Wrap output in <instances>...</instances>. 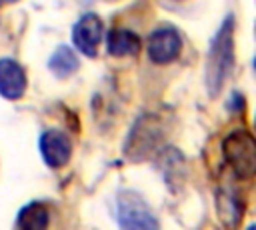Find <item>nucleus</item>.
<instances>
[{
	"label": "nucleus",
	"instance_id": "obj_9",
	"mask_svg": "<svg viewBox=\"0 0 256 230\" xmlns=\"http://www.w3.org/2000/svg\"><path fill=\"white\" fill-rule=\"evenodd\" d=\"M140 50V40L134 32L124 30V28H116L110 32L108 36V52L114 56H128V54H136Z\"/></svg>",
	"mask_w": 256,
	"mask_h": 230
},
{
	"label": "nucleus",
	"instance_id": "obj_13",
	"mask_svg": "<svg viewBox=\"0 0 256 230\" xmlns=\"http://www.w3.org/2000/svg\"><path fill=\"white\" fill-rule=\"evenodd\" d=\"M0 2H4V4H6V2H14V0H0Z\"/></svg>",
	"mask_w": 256,
	"mask_h": 230
},
{
	"label": "nucleus",
	"instance_id": "obj_4",
	"mask_svg": "<svg viewBox=\"0 0 256 230\" xmlns=\"http://www.w3.org/2000/svg\"><path fill=\"white\" fill-rule=\"evenodd\" d=\"M118 220L124 228H156V220L150 210L132 194H126L118 200Z\"/></svg>",
	"mask_w": 256,
	"mask_h": 230
},
{
	"label": "nucleus",
	"instance_id": "obj_2",
	"mask_svg": "<svg viewBox=\"0 0 256 230\" xmlns=\"http://www.w3.org/2000/svg\"><path fill=\"white\" fill-rule=\"evenodd\" d=\"M224 158L240 178H250L256 170V144L252 134L238 130L224 140Z\"/></svg>",
	"mask_w": 256,
	"mask_h": 230
},
{
	"label": "nucleus",
	"instance_id": "obj_11",
	"mask_svg": "<svg viewBox=\"0 0 256 230\" xmlns=\"http://www.w3.org/2000/svg\"><path fill=\"white\" fill-rule=\"evenodd\" d=\"M46 224H48V210L38 202L26 206L18 216L20 228H44Z\"/></svg>",
	"mask_w": 256,
	"mask_h": 230
},
{
	"label": "nucleus",
	"instance_id": "obj_3",
	"mask_svg": "<svg viewBox=\"0 0 256 230\" xmlns=\"http://www.w3.org/2000/svg\"><path fill=\"white\" fill-rule=\"evenodd\" d=\"M146 48H148V56L154 62H160V64L172 62L180 52V36L174 28L162 26L150 34Z\"/></svg>",
	"mask_w": 256,
	"mask_h": 230
},
{
	"label": "nucleus",
	"instance_id": "obj_8",
	"mask_svg": "<svg viewBox=\"0 0 256 230\" xmlns=\"http://www.w3.org/2000/svg\"><path fill=\"white\" fill-rule=\"evenodd\" d=\"M158 140V130L152 128L150 122H142L138 128H134L132 136H130V146H126V152H130L134 158L136 156H144L150 152L152 144H156Z\"/></svg>",
	"mask_w": 256,
	"mask_h": 230
},
{
	"label": "nucleus",
	"instance_id": "obj_1",
	"mask_svg": "<svg viewBox=\"0 0 256 230\" xmlns=\"http://www.w3.org/2000/svg\"><path fill=\"white\" fill-rule=\"evenodd\" d=\"M234 48H232V20L228 18L226 24L220 28V32L214 36L208 58H206V86L210 94H218L220 86L230 74L232 60H234Z\"/></svg>",
	"mask_w": 256,
	"mask_h": 230
},
{
	"label": "nucleus",
	"instance_id": "obj_6",
	"mask_svg": "<svg viewBox=\"0 0 256 230\" xmlns=\"http://www.w3.org/2000/svg\"><path fill=\"white\" fill-rule=\"evenodd\" d=\"M40 150H42V156H44V162L52 168H60L68 162L70 158V140L58 132V130H50V132H44L42 138H40Z\"/></svg>",
	"mask_w": 256,
	"mask_h": 230
},
{
	"label": "nucleus",
	"instance_id": "obj_7",
	"mask_svg": "<svg viewBox=\"0 0 256 230\" xmlns=\"http://www.w3.org/2000/svg\"><path fill=\"white\" fill-rule=\"evenodd\" d=\"M26 88V74L22 66L10 58L0 60V94L6 98H20Z\"/></svg>",
	"mask_w": 256,
	"mask_h": 230
},
{
	"label": "nucleus",
	"instance_id": "obj_5",
	"mask_svg": "<svg viewBox=\"0 0 256 230\" xmlns=\"http://www.w3.org/2000/svg\"><path fill=\"white\" fill-rule=\"evenodd\" d=\"M74 44L86 56H96L98 42L102 38V22L96 14H84L74 26Z\"/></svg>",
	"mask_w": 256,
	"mask_h": 230
},
{
	"label": "nucleus",
	"instance_id": "obj_12",
	"mask_svg": "<svg viewBox=\"0 0 256 230\" xmlns=\"http://www.w3.org/2000/svg\"><path fill=\"white\" fill-rule=\"evenodd\" d=\"M220 202H224V206L220 204V212H222V220L226 218V216H238L240 214V206H238V202H236V196H232V194H222L220 196Z\"/></svg>",
	"mask_w": 256,
	"mask_h": 230
},
{
	"label": "nucleus",
	"instance_id": "obj_10",
	"mask_svg": "<svg viewBox=\"0 0 256 230\" xmlns=\"http://www.w3.org/2000/svg\"><path fill=\"white\" fill-rule=\"evenodd\" d=\"M48 66H50V70H52L56 76L64 78V76H70V74L78 68V58H76V54H74L70 48L60 46V48L50 56Z\"/></svg>",
	"mask_w": 256,
	"mask_h": 230
}]
</instances>
